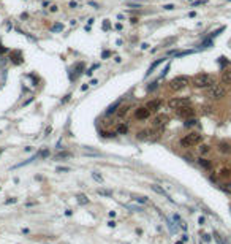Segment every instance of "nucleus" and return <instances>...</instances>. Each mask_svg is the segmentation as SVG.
<instances>
[{
    "label": "nucleus",
    "instance_id": "58836bf2",
    "mask_svg": "<svg viewBox=\"0 0 231 244\" xmlns=\"http://www.w3.org/2000/svg\"><path fill=\"white\" fill-rule=\"evenodd\" d=\"M108 225H109V227H116V222H114V220H109Z\"/></svg>",
    "mask_w": 231,
    "mask_h": 244
},
{
    "label": "nucleus",
    "instance_id": "f3484780",
    "mask_svg": "<svg viewBox=\"0 0 231 244\" xmlns=\"http://www.w3.org/2000/svg\"><path fill=\"white\" fill-rule=\"evenodd\" d=\"M147 135H154V132H152V130H143V132H138L136 133V138L144 139V138H147Z\"/></svg>",
    "mask_w": 231,
    "mask_h": 244
},
{
    "label": "nucleus",
    "instance_id": "6e6552de",
    "mask_svg": "<svg viewBox=\"0 0 231 244\" xmlns=\"http://www.w3.org/2000/svg\"><path fill=\"white\" fill-rule=\"evenodd\" d=\"M168 122V116L166 114H158L155 119H154V122H152V125L154 127H157V128H162V127H165V124Z\"/></svg>",
    "mask_w": 231,
    "mask_h": 244
},
{
    "label": "nucleus",
    "instance_id": "cd10ccee",
    "mask_svg": "<svg viewBox=\"0 0 231 244\" xmlns=\"http://www.w3.org/2000/svg\"><path fill=\"white\" fill-rule=\"evenodd\" d=\"M51 30H52V32H59V30H63V24H55V25H52V27H51Z\"/></svg>",
    "mask_w": 231,
    "mask_h": 244
},
{
    "label": "nucleus",
    "instance_id": "dca6fc26",
    "mask_svg": "<svg viewBox=\"0 0 231 244\" xmlns=\"http://www.w3.org/2000/svg\"><path fill=\"white\" fill-rule=\"evenodd\" d=\"M165 60H166L165 57H163V59H158V60H155V62H154V63L151 65V67H149V70H147V74H146V76H149V74H151V73L154 71V68L157 67V65H160V63H162V62H165Z\"/></svg>",
    "mask_w": 231,
    "mask_h": 244
},
{
    "label": "nucleus",
    "instance_id": "4be33fe9",
    "mask_svg": "<svg viewBox=\"0 0 231 244\" xmlns=\"http://www.w3.org/2000/svg\"><path fill=\"white\" fill-rule=\"evenodd\" d=\"M68 157H71V154H70V152H59L57 155L54 157V158H55V160H62V158H68Z\"/></svg>",
    "mask_w": 231,
    "mask_h": 244
},
{
    "label": "nucleus",
    "instance_id": "a211bd4d",
    "mask_svg": "<svg viewBox=\"0 0 231 244\" xmlns=\"http://www.w3.org/2000/svg\"><path fill=\"white\" fill-rule=\"evenodd\" d=\"M130 108H132L130 105H127V106H121V109L117 111V116H119V117H124V116L127 114V112H128V109H130Z\"/></svg>",
    "mask_w": 231,
    "mask_h": 244
},
{
    "label": "nucleus",
    "instance_id": "7ed1b4c3",
    "mask_svg": "<svg viewBox=\"0 0 231 244\" xmlns=\"http://www.w3.org/2000/svg\"><path fill=\"white\" fill-rule=\"evenodd\" d=\"M201 141H203V135H199V133H196V132H192V133L185 135V136L181 139V144H182L184 147H193V146L199 144Z\"/></svg>",
    "mask_w": 231,
    "mask_h": 244
},
{
    "label": "nucleus",
    "instance_id": "1a4fd4ad",
    "mask_svg": "<svg viewBox=\"0 0 231 244\" xmlns=\"http://www.w3.org/2000/svg\"><path fill=\"white\" fill-rule=\"evenodd\" d=\"M151 189H152L154 192H157V193H158V195H163L165 198H168L170 201H173V198H170V195L166 193V190L163 189V187H160V185H157V184H152V185H151Z\"/></svg>",
    "mask_w": 231,
    "mask_h": 244
},
{
    "label": "nucleus",
    "instance_id": "79ce46f5",
    "mask_svg": "<svg viewBox=\"0 0 231 244\" xmlns=\"http://www.w3.org/2000/svg\"><path fill=\"white\" fill-rule=\"evenodd\" d=\"M70 97H71V95H67V97H65V98H63V100H62V103H67V101H68V100H70Z\"/></svg>",
    "mask_w": 231,
    "mask_h": 244
},
{
    "label": "nucleus",
    "instance_id": "2eb2a0df",
    "mask_svg": "<svg viewBox=\"0 0 231 244\" xmlns=\"http://www.w3.org/2000/svg\"><path fill=\"white\" fill-rule=\"evenodd\" d=\"M11 59H13L14 63H21L22 62V55H21L19 51H14V52H11Z\"/></svg>",
    "mask_w": 231,
    "mask_h": 244
},
{
    "label": "nucleus",
    "instance_id": "c9c22d12",
    "mask_svg": "<svg viewBox=\"0 0 231 244\" xmlns=\"http://www.w3.org/2000/svg\"><path fill=\"white\" fill-rule=\"evenodd\" d=\"M5 203H6V204H10V203H16V198H10V200H6Z\"/></svg>",
    "mask_w": 231,
    "mask_h": 244
},
{
    "label": "nucleus",
    "instance_id": "4c0bfd02",
    "mask_svg": "<svg viewBox=\"0 0 231 244\" xmlns=\"http://www.w3.org/2000/svg\"><path fill=\"white\" fill-rule=\"evenodd\" d=\"M70 8H78V3H76V2H71V3H70Z\"/></svg>",
    "mask_w": 231,
    "mask_h": 244
},
{
    "label": "nucleus",
    "instance_id": "6ab92c4d",
    "mask_svg": "<svg viewBox=\"0 0 231 244\" xmlns=\"http://www.w3.org/2000/svg\"><path fill=\"white\" fill-rule=\"evenodd\" d=\"M198 163H199L203 168H206V170H211V166H212V163H211L209 160H206V158H199Z\"/></svg>",
    "mask_w": 231,
    "mask_h": 244
},
{
    "label": "nucleus",
    "instance_id": "72a5a7b5",
    "mask_svg": "<svg viewBox=\"0 0 231 244\" xmlns=\"http://www.w3.org/2000/svg\"><path fill=\"white\" fill-rule=\"evenodd\" d=\"M163 8H165V10H173L174 5H163Z\"/></svg>",
    "mask_w": 231,
    "mask_h": 244
},
{
    "label": "nucleus",
    "instance_id": "ea45409f",
    "mask_svg": "<svg viewBox=\"0 0 231 244\" xmlns=\"http://www.w3.org/2000/svg\"><path fill=\"white\" fill-rule=\"evenodd\" d=\"M89 5H92V6H95V8H100V5H98V3H95V2H89Z\"/></svg>",
    "mask_w": 231,
    "mask_h": 244
},
{
    "label": "nucleus",
    "instance_id": "a19ab883",
    "mask_svg": "<svg viewBox=\"0 0 231 244\" xmlns=\"http://www.w3.org/2000/svg\"><path fill=\"white\" fill-rule=\"evenodd\" d=\"M147 48H149V44H147V43H143V44H141V49H147Z\"/></svg>",
    "mask_w": 231,
    "mask_h": 244
},
{
    "label": "nucleus",
    "instance_id": "39448f33",
    "mask_svg": "<svg viewBox=\"0 0 231 244\" xmlns=\"http://www.w3.org/2000/svg\"><path fill=\"white\" fill-rule=\"evenodd\" d=\"M168 106L171 109H179V108H184V106H190V98L187 97H179V98H171L168 101Z\"/></svg>",
    "mask_w": 231,
    "mask_h": 244
},
{
    "label": "nucleus",
    "instance_id": "a878e982",
    "mask_svg": "<svg viewBox=\"0 0 231 244\" xmlns=\"http://www.w3.org/2000/svg\"><path fill=\"white\" fill-rule=\"evenodd\" d=\"M117 132L121 133V135H125V133L128 132V127H127L125 124H122V125H119V128H117Z\"/></svg>",
    "mask_w": 231,
    "mask_h": 244
},
{
    "label": "nucleus",
    "instance_id": "e433bc0d",
    "mask_svg": "<svg viewBox=\"0 0 231 244\" xmlns=\"http://www.w3.org/2000/svg\"><path fill=\"white\" fill-rule=\"evenodd\" d=\"M204 112H212V108L211 106H204Z\"/></svg>",
    "mask_w": 231,
    "mask_h": 244
},
{
    "label": "nucleus",
    "instance_id": "ddd939ff",
    "mask_svg": "<svg viewBox=\"0 0 231 244\" xmlns=\"http://www.w3.org/2000/svg\"><path fill=\"white\" fill-rule=\"evenodd\" d=\"M222 82L223 84H231V68H226L222 73Z\"/></svg>",
    "mask_w": 231,
    "mask_h": 244
},
{
    "label": "nucleus",
    "instance_id": "bb28decb",
    "mask_svg": "<svg viewBox=\"0 0 231 244\" xmlns=\"http://www.w3.org/2000/svg\"><path fill=\"white\" fill-rule=\"evenodd\" d=\"M92 177H94V179H95L97 182H103V176H101V174H98L97 171H94V173H92Z\"/></svg>",
    "mask_w": 231,
    "mask_h": 244
},
{
    "label": "nucleus",
    "instance_id": "f704fd0d",
    "mask_svg": "<svg viewBox=\"0 0 231 244\" xmlns=\"http://www.w3.org/2000/svg\"><path fill=\"white\" fill-rule=\"evenodd\" d=\"M109 55H111V52H109V51H105V52H103V59L109 57Z\"/></svg>",
    "mask_w": 231,
    "mask_h": 244
},
{
    "label": "nucleus",
    "instance_id": "37998d69",
    "mask_svg": "<svg viewBox=\"0 0 231 244\" xmlns=\"http://www.w3.org/2000/svg\"><path fill=\"white\" fill-rule=\"evenodd\" d=\"M57 10H59L57 6H51V11H52V13H55V11H57Z\"/></svg>",
    "mask_w": 231,
    "mask_h": 244
},
{
    "label": "nucleus",
    "instance_id": "473e14b6",
    "mask_svg": "<svg viewBox=\"0 0 231 244\" xmlns=\"http://www.w3.org/2000/svg\"><path fill=\"white\" fill-rule=\"evenodd\" d=\"M5 62H6V60L2 57V54H0V67H3V65H5Z\"/></svg>",
    "mask_w": 231,
    "mask_h": 244
},
{
    "label": "nucleus",
    "instance_id": "2f4dec72",
    "mask_svg": "<svg viewBox=\"0 0 231 244\" xmlns=\"http://www.w3.org/2000/svg\"><path fill=\"white\" fill-rule=\"evenodd\" d=\"M57 171H59V173H65V171H70V168H67V166H59Z\"/></svg>",
    "mask_w": 231,
    "mask_h": 244
},
{
    "label": "nucleus",
    "instance_id": "9b49d317",
    "mask_svg": "<svg viewBox=\"0 0 231 244\" xmlns=\"http://www.w3.org/2000/svg\"><path fill=\"white\" fill-rule=\"evenodd\" d=\"M218 176H220V177H223V179H226V177H229V176H231V166H229V165H225V166H222L220 170H218Z\"/></svg>",
    "mask_w": 231,
    "mask_h": 244
},
{
    "label": "nucleus",
    "instance_id": "f8f14e48",
    "mask_svg": "<svg viewBox=\"0 0 231 244\" xmlns=\"http://www.w3.org/2000/svg\"><path fill=\"white\" fill-rule=\"evenodd\" d=\"M218 151H220L222 154H231V144L226 143V141L218 143Z\"/></svg>",
    "mask_w": 231,
    "mask_h": 244
},
{
    "label": "nucleus",
    "instance_id": "c03bdc74",
    "mask_svg": "<svg viewBox=\"0 0 231 244\" xmlns=\"http://www.w3.org/2000/svg\"><path fill=\"white\" fill-rule=\"evenodd\" d=\"M2 52H6V49L3 48V46H0V54H2Z\"/></svg>",
    "mask_w": 231,
    "mask_h": 244
},
{
    "label": "nucleus",
    "instance_id": "412c9836",
    "mask_svg": "<svg viewBox=\"0 0 231 244\" xmlns=\"http://www.w3.org/2000/svg\"><path fill=\"white\" fill-rule=\"evenodd\" d=\"M97 193L98 195H103V196H113V192L108 190V189H101V187H100V189H97Z\"/></svg>",
    "mask_w": 231,
    "mask_h": 244
},
{
    "label": "nucleus",
    "instance_id": "aec40b11",
    "mask_svg": "<svg viewBox=\"0 0 231 244\" xmlns=\"http://www.w3.org/2000/svg\"><path fill=\"white\" fill-rule=\"evenodd\" d=\"M76 198H78V203H79V204H87V203H89V198H87L86 195H82V193L76 195Z\"/></svg>",
    "mask_w": 231,
    "mask_h": 244
},
{
    "label": "nucleus",
    "instance_id": "423d86ee",
    "mask_svg": "<svg viewBox=\"0 0 231 244\" xmlns=\"http://www.w3.org/2000/svg\"><path fill=\"white\" fill-rule=\"evenodd\" d=\"M177 116L179 117H184V119H192L195 116V109L192 106H184V108H179L177 109Z\"/></svg>",
    "mask_w": 231,
    "mask_h": 244
},
{
    "label": "nucleus",
    "instance_id": "c85d7f7f",
    "mask_svg": "<svg viewBox=\"0 0 231 244\" xmlns=\"http://www.w3.org/2000/svg\"><path fill=\"white\" fill-rule=\"evenodd\" d=\"M38 154H40L41 158H46V157H49V149H43V151H40Z\"/></svg>",
    "mask_w": 231,
    "mask_h": 244
},
{
    "label": "nucleus",
    "instance_id": "b1692460",
    "mask_svg": "<svg viewBox=\"0 0 231 244\" xmlns=\"http://www.w3.org/2000/svg\"><path fill=\"white\" fill-rule=\"evenodd\" d=\"M209 151H211V147H209L207 144H201V146H199V154H201V155L207 154Z\"/></svg>",
    "mask_w": 231,
    "mask_h": 244
},
{
    "label": "nucleus",
    "instance_id": "a18cd8bd",
    "mask_svg": "<svg viewBox=\"0 0 231 244\" xmlns=\"http://www.w3.org/2000/svg\"><path fill=\"white\" fill-rule=\"evenodd\" d=\"M2 152H3V147H0V154H2Z\"/></svg>",
    "mask_w": 231,
    "mask_h": 244
},
{
    "label": "nucleus",
    "instance_id": "5701e85b",
    "mask_svg": "<svg viewBox=\"0 0 231 244\" xmlns=\"http://www.w3.org/2000/svg\"><path fill=\"white\" fill-rule=\"evenodd\" d=\"M133 200L136 203H141V204H147V203H149V200H147L146 196H133Z\"/></svg>",
    "mask_w": 231,
    "mask_h": 244
},
{
    "label": "nucleus",
    "instance_id": "c756f323",
    "mask_svg": "<svg viewBox=\"0 0 231 244\" xmlns=\"http://www.w3.org/2000/svg\"><path fill=\"white\" fill-rule=\"evenodd\" d=\"M127 208L132 209V211H143V208H140V206H133V204H127Z\"/></svg>",
    "mask_w": 231,
    "mask_h": 244
},
{
    "label": "nucleus",
    "instance_id": "4468645a",
    "mask_svg": "<svg viewBox=\"0 0 231 244\" xmlns=\"http://www.w3.org/2000/svg\"><path fill=\"white\" fill-rule=\"evenodd\" d=\"M121 105H122V100H121V98H119L117 101H114V103H113V105H111V106H109V108L106 109V114L109 116V114H113V112H116V109H117L119 106H121Z\"/></svg>",
    "mask_w": 231,
    "mask_h": 244
},
{
    "label": "nucleus",
    "instance_id": "f257e3e1",
    "mask_svg": "<svg viewBox=\"0 0 231 244\" xmlns=\"http://www.w3.org/2000/svg\"><path fill=\"white\" fill-rule=\"evenodd\" d=\"M215 81H217V78L214 74H209V73H198L196 76H193V79H192L193 86L198 87V89H207L211 86H214Z\"/></svg>",
    "mask_w": 231,
    "mask_h": 244
},
{
    "label": "nucleus",
    "instance_id": "7c9ffc66",
    "mask_svg": "<svg viewBox=\"0 0 231 244\" xmlns=\"http://www.w3.org/2000/svg\"><path fill=\"white\" fill-rule=\"evenodd\" d=\"M196 122H198L196 119H187V122H185V125H187V127H190V125H195Z\"/></svg>",
    "mask_w": 231,
    "mask_h": 244
},
{
    "label": "nucleus",
    "instance_id": "f03ea898",
    "mask_svg": "<svg viewBox=\"0 0 231 244\" xmlns=\"http://www.w3.org/2000/svg\"><path fill=\"white\" fill-rule=\"evenodd\" d=\"M226 95V87L222 86V84H214V86H211L207 89V93L206 97L211 98V100H220Z\"/></svg>",
    "mask_w": 231,
    "mask_h": 244
},
{
    "label": "nucleus",
    "instance_id": "20e7f679",
    "mask_svg": "<svg viewBox=\"0 0 231 244\" xmlns=\"http://www.w3.org/2000/svg\"><path fill=\"white\" fill-rule=\"evenodd\" d=\"M188 86V78L187 76H176L170 81V89L171 90H182Z\"/></svg>",
    "mask_w": 231,
    "mask_h": 244
},
{
    "label": "nucleus",
    "instance_id": "393cba45",
    "mask_svg": "<svg viewBox=\"0 0 231 244\" xmlns=\"http://www.w3.org/2000/svg\"><path fill=\"white\" fill-rule=\"evenodd\" d=\"M174 222H177V223H179V227H181V228H184V230H185V228H187V227H185V223H184V220H182V219L179 217V215H177V214H176V215H174Z\"/></svg>",
    "mask_w": 231,
    "mask_h": 244
},
{
    "label": "nucleus",
    "instance_id": "0eeeda50",
    "mask_svg": "<svg viewBox=\"0 0 231 244\" xmlns=\"http://www.w3.org/2000/svg\"><path fill=\"white\" fill-rule=\"evenodd\" d=\"M135 116H136V119L144 120V119H147V117L151 116V109L146 108V106H141V108H138V109L135 111Z\"/></svg>",
    "mask_w": 231,
    "mask_h": 244
},
{
    "label": "nucleus",
    "instance_id": "9d476101",
    "mask_svg": "<svg viewBox=\"0 0 231 244\" xmlns=\"http://www.w3.org/2000/svg\"><path fill=\"white\" fill-rule=\"evenodd\" d=\"M160 106H162V100H160V98L151 100V101H149V103H147V105H146V108H149L151 111H157V109H158Z\"/></svg>",
    "mask_w": 231,
    "mask_h": 244
}]
</instances>
